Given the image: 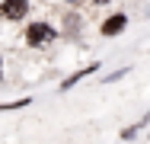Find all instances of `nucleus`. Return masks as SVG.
<instances>
[{
	"mask_svg": "<svg viewBox=\"0 0 150 144\" xmlns=\"http://www.w3.org/2000/svg\"><path fill=\"white\" fill-rule=\"evenodd\" d=\"M58 38V29L48 26V23H32L29 29H26V42H29L32 48H42V45H51Z\"/></svg>",
	"mask_w": 150,
	"mask_h": 144,
	"instance_id": "f257e3e1",
	"label": "nucleus"
},
{
	"mask_svg": "<svg viewBox=\"0 0 150 144\" xmlns=\"http://www.w3.org/2000/svg\"><path fill=\"white\" fill-rule=\"evenodd\" d=\"M125 26H128V16H125V13H115V16H109V19L99 26V32H102L105 38H112V35H118Z\"/></svg>",
	"mask_w": 150,
	"mask_h": 144,
	"instance_id": "7ed1b4c3",
	"label": "nucleus"
},
{
	"mask_svg": "<svg viewBox=\"0 0 150 144\" xmlns=\"http://www.w3.org/2000/svg\"><path fill=\"white\" fill-rule=\"evenodd\" d=\"M26 13H29V0H3L0 3V16L10 19V23L26 19Z\"/></svg>",
	"mask_w": 150,
	"mask_h": 144,
	"instance_id": "f03ea898",
	"label": "nucleus"
},
{
	"mask_svg": "<svg viewBox=\"0 0 150 144\" xmlns=\"http://www.w3.org/2000/svg\"><path fill=\"white\" fill-rule=\"evenodd\" d=\"M32 99L29 96H23V99H13V103H0V112H13V109H26Z\"/></svg>",
	"mask_w": 150,
	"mask_h": 144,
	"instance_id": "39448f33",
	"label": "nucleus"
},
{
	"mask_svg": "<svg viewBox=\"0 0 150 144\" xmlns=\"http://www.w3.org/2000/svg\"><path fill=\"white\" fill-rule=\"evenodd\" d=\"M0 77H3V61H0Z\"/></svg>",
	"mask_w": 150,
	"mask_h": 144,
	"instance_id": "0eeeda50",
	"label": "nucleus"
},
{
	"mask_svg": "<svg viewBox=\"0 0 150 144\" xmlns=\"http://www.w3.org/2000/svg\"><path fill=\"white\" fill-rule=\"evenodd\" d=\"M67 3H77V0H67Z\"/></svg>",
	"mask_w": 150,
	"mask_h": 144,
	"instance_id": "6e6552de",
	"label": "nucleus"
},
{
	"mask_svg": "<svg viewBox=\"0 0 150 144\" xmlns=\"http://www.w3.org/2000/svg\"><path fill=\"white\" fill-rule=\"evenodd\" d=\"M93 3H112V0H93Z\"/></svg>",
	"mask_w": 150,
	"mask_h": 144,
	"instance_id": "423d86ee",
	"label": "nucleus"
},
{
	"mask_svg": "<svg viewBox=\"0 0 150 144\" xmlns=\"http://www.w3.org/2000/svg\"><path fill=\"white\" fill-rule=\"evenodd\" d=\"M93 71H99V61H93V64H86V67H83V71H77V74H70V77H67V80H64V83H61V90H64V93H67V90H70V86H74V83H80V80H83V77H90Z\"/></svg>",
	"mask_w": 150,
	"mask_h": 144,
	"instance_id": "20e7f679",
	"label": "nucleus"
}]
</instances>
